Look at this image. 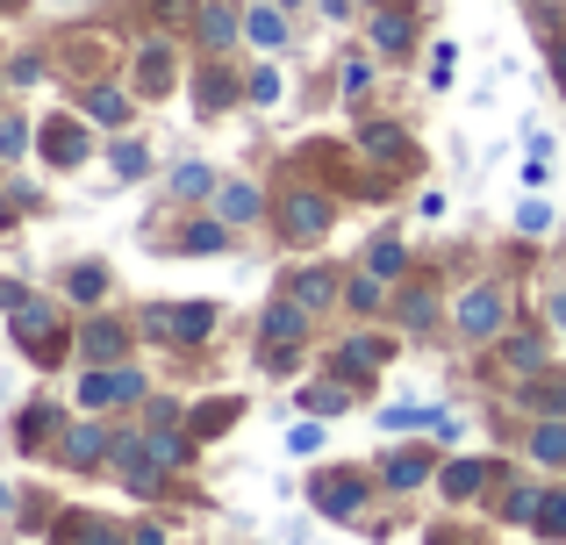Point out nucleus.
I'll list each match as a JSON object with an SVG mask.
<instances>
[{"label":"nucleus","instance_id":"12","mask_svg":"<svg viewBox=\"0 0 566 545\" xmlns=\"http://www.w3.org/2000/svg\"><path fill=\"white\" fill-rule=\"evenodd\" d=\"M331 287H337L331 273H308V280H302V302H331Z\"/></svg>","mask_w":566,"mask_h":545},{"label":"nucleus","instance_id":"5","mask_svg":"<svg viewBox=\"0 0 566 545\" xmlns=\"http://www.w3.org/2000/svg\"><path fill=\"white\" fill-rule=\"evenodd\" d=\"M251 216H259L251 187H230V195H222V223H251Z\"/></svg>","mask_w":566,"mask_h":545},{"label":"nucleus","instance_id":"8","mask_svg":"<svg viewBox=\"0 0 566 545\" xmlns=\"http://www.w3.org/2000/svg\"><path fill=\"white\" fill-rule=\"evenodd\" d=\"M201 36H208V43H230V36H237V22H230V14H222V8H208V22H201Z\"/></svg>","mask_w":566,"mask_h":545},{"label":"nucleus","instance_id":"6","mask_svg":"<svg viewBox=\"0 0 566 545\" xmlns=\"http://www.w3.org/2000/svg\"><path fill=\"white\" fill-rule=\"evenodd\" d=\"M323 216H331L323 201H294V209H287V223H294V230L308 238V230H323Z\"/></svg>","mask_w":566,"mask_h":545},{"label":"nucleus","instance_id":"17","mask_svg":"<svg viewBox=\"0 0 566 545\" xmlns=\"http://www.w3.org/2000/svg\"><path fill=\"white\" fill-rule=\"evenodd\" d=\"M559 323H566V302H559Z\"/></svg>","mask_w":566,"mask_h":545},{"label":"nucleus","instance_id":"4","mask_svg":"<svg viewBox=\"0 0 566 545\" xmlns=\"http://www.w3.org/2000/svg\"><path fill=\"white\" fill-rule=\"evenodd\" d=\"M481 474H488L481 460H459V467H444V489H452V495H473V489H481Z\"/></svg>","mask_w":566,"mask_h":545},{"label":"nucleus","instance_id":"10","mask_svg":"<svg viewBox=\"0 0 566 545\" xmlns=\"http://www.w3.org/2000/svg\"><path fill=\"white\" fill-rule=\"evenodd\" d=\"M94 452H101V431H72L65 438V460H94Z\"/></svg>","mask_w":566,"mask_h":545},{"label":"nucleus","instance_id":"9","mask_svg":"<svg viewBox=\"0 0 566 545\" xmlns=\"http://www.w3.org/2000/svg\"><path fill=\"white\" fill-rule=\"evenodd\" d=\"M187 252H222V223H201V230H187Z\"/></svg>","mask_w":566,"mask_h":545},{"label":"nucleus","instance_id":"2","mask_svg":"<svg viewBox=\"0 0 566 545\" xmlns=\"http://www.w3.org/2000/svg\"><path fill=\"white\" fill-rule=\"evenodd\" d=\"M495 316H502V294H467V302H459V323H467V331H495Z\"/></svg>","mask_w":566,"mask_h":545},{"label":"nucleus","instance_id":"7","mask_svg":"<svg viewBox=\"0 0 566 545\" xmlns=\"http://www.w3.org/2000/svg\"><path fill=\"white\" fill-rule=\"evenodd\" d=\"M251 36H259V43H280V36H287V22H280L273 8H259V14H251Z\"/></svg>","mask_w":566,"mask_h":545},{"label":"nucleus","instance_id":"14","mask_svg":"<svg viewBox=\"0 0 566 545\" xmlns=\"http://www.w3.org/2000/svg\"><path fill=\"white\" fill-rule=\"evenodd\" d=\"M380 43H387V51H395V43H409V22H401V14H387V22H380Z\"/></svg>","mask_w":566,"mask_h":545},{"label":"nucleus","instance_id":"3","mask_svg":"<svg viewBox=\"0 0 566 545\" xmlns=\"http://www.w3.org/2000/svg\"><path fill=\"white\" fill-rule=\"evenodd\" d=\"M43 151H51L57 166H72V158L86 151V144H80V123H51V137H43Z\"/></svg>","mask_w":566,"mask_h":545},{"label":"nucleus","instance_id":"1","mask_svg":"<svg viewBox=\"0 0 566 545\" xmlns=\"http://www.w3.org/2000/svg\"><path fill=\"white\" fill-rule=\"evenodd\" d=\"M316 503L331 510V517H352V510H359V481H352V474H331V481L316 489Z\"/></svg>","mask_w":566,"mask_h":545},{"label":"nucleus","instance_id":"16","mask_svg":"<svg viewBox=\"0 0 566 545\" xmlns=\"http://www.w3.org/2000/svg\"><path fill=\"white\" fill-rule=\"evenodd\" d=\"M137 545H166V532H137Z\"/></svg>","mask_w":566,"mask_h":545},{"label":"nucleus","instance_id":"11","mask_svg":"<svg viewBox=\"0 0 566 545\" xmlns=\"http://www.w3.org/2000/svg\"><path fill=\"white\" fill-rule=\"evenodd\" d=\"M208 331V302H193V308H180V337H201Z\"/></svg>","mask_w":566,"mask_h":545},{"label":"nucleus","instance_id":"13","mask_svg":"<svg viewBox=\"0 0 566 545\" xmlns=\"http://www.w3.org/2000/svg\"><path fill=\"white\" fill-rule=\"evenodd\" d=\"M144 86H151V94L166 86V51H151V57H144Z\"/></svg>","mask_w":566,"mask_h":545},{"label":"nucleus","instance_id":"15","mask_svg":"<svg viewBox=\"0 0 566 545\" xmlns=\"http://www.w3.org/2000/svg\"><path fill=\"white\" fill-rule=\"evenodd\" d=\"M172 187H180V195H201V187H208V172H201V166H180V180H172Z\"/></svg>","mask_w":566,"mask_h":545}]
</instances>
